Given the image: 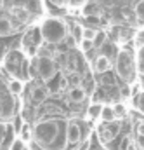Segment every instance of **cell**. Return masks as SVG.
Segmentation results:
<instances>
[{"mask_svg": "<svg viewBox=\"0 0 144 150\" xmlns=\"http://www.w3.org/2000/svg\"><path fill=\"white\" fill-rule=\"evenodd\" d=\"M33 140L45 150H63L66 147V131H61V124L56 120H45L36 124Z\"/></svg>", "mask_w": 144, "mask_h": 150, "instance_id": "6da1fadb", "label": "cell"}, {"mask_svg": "<svg viewBox=\"0 0 144 150\" xmlns=\"http://www.w3.org/2000/svg\"><path fill=\"white\" fill-rule=\"evenodd\" d=\"M40 33H42V38L49 44H61L68 35V30H66V25L61 19L52 18V19H47L42 25Z\"/></svg>", "mask_w": 144, "mask_h": 150, "instance_id": "7a4b0ae2", "label": "cell"}, {"mask_svg": "<svg viewBox=\"0 0 144 150\" xmlns=\"http://www.w3.org/2000/svg\"><path fill=\"white\" fill-rule=\"evenodd\" d=\"M136 61L132 58V54L125 49L118 51V56H116V74L120 79H123L125 82H132L134 80V75H136Z\"/></svg>", "mask_w": 144, "mask_h": 150, "instance_id": "3957f363", "label": "cell"}, {"mask_svg": "<svg viewBox=\"0 0 144 150\" xmlns=\"http://www.w3.org/2000/svg\"><path fill=\"white\" fill-rule=\"evenodd\" d=\"M36 72H38V75L43 80H50L56 75V63H54V59L49 58V56H42L36 61Z\"/></svg>", "mask_w": 144, "mask_h": 150, "instance_id": "277c9868", "label": "cell"}, {"mask_svg": "<svg viewBox=\"0 0 144 150\" xmlns=\"http://www.w3.org/2000/svg\"><path fill=\"white\" fill-rule=\"evenodd\" d=\"M80 140H82V129H80V126L75 120H70L66 124V142L70 145H76Z\"/></svg>", "mask_w": 144, "mask_h": 150, "instance_id": "5b68a950", "label": "cell"}, {"mask_svg": "<svg viewBox=\"0 0 144 150\" xmlns=\"http://www.w3.org/2000/svg\"><path fill=\"white\" fill-rule=\"evenodd\" d=\"M109 68H111V59H108L104 54H99V56H96V59H94V70H96L97 74L108 72Z\"/></svg>", "mask_w": 144, "mask_h": 150, "instance_id": "8992f818", "label": "cell"}, {"mask_svg": "<svg viewBox=\"0 0 144 150\" xmlns=\"http://www.w3.org/2000/svg\"><path fill=\"white\" fill-rule=\"evenodd\" d=\"M47 96H49L47 87L36 86V87H33V91H31V100H33L35 103H42V101H45V98H47Z\"/></svg>", "mask_w": 144, "mask_h": 150, "instance_id": "52a82bcc", "label": "cell"}, {"mask_svg": "<svg viewBox=\"0 0 144 150\" xmlns=\"http://www.w3.org/2000/svg\"><path fill=\"white\" fill-rule=\"evenodd\" d=\"M12 14H14V18H16L19 23H26V21L30 19V11H28L26 7H23V5L14 7V9H12Z\"/></svg>", "mask_w": 144, "mask_h": 150, "instance_id": "ba28073f", "label": "cell"}, {"mask_svg": "<svg viewBox=\"0 0 144 150\" xmlns=\"http://www.w3.org/2000/svg\"><path fill=\"white\" fill-rule=\"evenodd\" d=\"M14 28H16V26L12 25V21H10V19H7V18H0V37L12 35Z\"/></svg>", "mask_w": 144, "mask_h": 150, "instance_id": "9c48e42d", "label": "cell"}, {"mask_svg": "<svg viewBox=\"0 0 144 150\" xmlns=\"http://www.w3.org/2000/svg\"><path fill=\"white\" fill-rule=\"evenodd\" d=\"M85 96H87V93H85V89H82V86L80 87H70V100H71L73 103L83 101Z\"/></svg>", "mask_w": 144, "mask_h": 150, "instance_id": "30bf717a", "label": "cell"}, {"mask_svg": "<svg viewBox=\"0 0 144 150\" xmlns=\"http://www.w3.org/2000/svg\"><path fill=\"white\" fill-rule=\"evenodd\" d=\"M101 120L106 122V124L115 120V110H113V107H109V105L103 107V110H101Z\"/></svg>", "mask_w": 144, "mask_h": 150, "instance_id": "8fae6325", "label": "cell"}, {"mask_svg": "<svg viewBox=\"0 0 144 150\" xmlns=\"http://www.w3.org/2000/svg\"><path fill=\"white\" fill-rule=\"evenodd\" d=\"M136 70L144 77V47H139L137 56H136Z\"/></svg>", "mask_w": 144, "mask_h": 150, "instance_id": "7c38bea8", "label": "cell"}, {"mask_svg": "<svg viewBox=\"0 0 144 150\" xmlns=\"http://www.w3.org/2000/svg\"><path fill=\"white\" fill-rule=\"evenodd\" d=\"M31 138H33V131H31V127H30L28 124H24V126L21 127V131H19V140L24 142V143H28Z\"/></svg>", "mask_w": 144, "mask_h": 150, "instance_id": "4fadbf2b", "label": "cell"}, {"mask_svg": "<svg viewBox=\"0 0 144 150\" xmlns=\"http://www.w3.org/2000/svg\"><path fill=\"white\" fill-rule=\"evenodd\" d=\"M101 110H103V107L99 103H92L87 108V117L89 119H97V117H101Z\"/></svg>", "mask_w": 144, "mask_h": 150, "instance_id": "5bb4252c", "label": "cell"}, {"mask_svg": "<svg viewBox=\"0 0 144 150\" xmlns=\"http://www.w3.org/2000/svg\"><path fill=\"white\" fill-rule=\"evenodd\" d=\"M106 40H108V33L106 32H97L96 33V38H94V49H97V47H104V44H106Z\"/></svg>", "mask_w": 144, "mask_h": 150, "instance_id": "9a60e30c", "label": "cell"}, {"mask_svg": "<svg viewBox=\"0 0 144 150\" xmlns=\"http://www.w3.org/2000/svg\"><path fill=\"white\" fill-rule=\"evenodd\" d=\"M73 37L75 42H82L83 40V26H80V25H73L71 28V33H70Z\"/></svg>", "mask_w": 144, "mask_h": 150, "instance_id": "2e32d148", "label": "cell"}, {"mask_svg": "<svg viewBox=\"0 0 144 150\" xmlns=\"http://www.w3.org/2000/svg\"><path fill=\"white\" fill-rule=\"evenodd\" d=\"M113 110H115V119H125L127 113H129L123 103H116V105L113 107Z\"/></svg>", "mask_w": 144, "mask_h": 150, "instance_id": "e0dca14e", "label": "cell"}, {"mask_svg": "<svg viewBox=\"0 0 144 150\" xmlns=\"http://www.w3.org/2000/svg\"><path fill=\"white\" fill-rule=\"evenodd\" d=\"M7 87H9V93H10V94H19L21 89H23V84H21L19 80H10Z\"/></svg>", "mask_w": 144, "mask_h": 150, "instance_id": "ac0fdd59", "label": "cell"}, {"mask_svg": "<svg viewBox=\"0 0 144 150\" xmlns=\"http://www.w3.org/2000/svg\"><path fill=\"white\" fill-rule=\"evenodd\" d=\"M136 18H137L139 23L144 25V0H141V2L136 5Z\"/></svg>", "mask_w": 144, "mask_h": 150, "instance_id": "d6986e66", "label": "cell"}, {"mask_svg": "<svg viewBox=\"0 0 144 150\" xmlns=\"http://www.w3.org/2000/svg\"><path fill=\"white\" fill-rule=\"evenodd\" d=\"M85 14H87L89 18H96V14H99V7H97L96 4H90V5L85 7Z\"/></svg>", "mask_w": 144, "mask_h": 150, "instance_id": "ffe728a7", "label": "cell"}, {"mask_svg": "<svg viewBox=\"0 0 144 150\" xmlns=\"http://www.w3.org/2000/svg\"><path fill=\"white\" fill-rule=\"evenodd\" d=\"M68 82L71 84V87H80V82H82V77L80 74H76V72H73L70 75V79H68Z\"/></svg>", "mask_w": 144, "mask_h": 150, "instance_id": "44dd1931", "label": "cell"}, {"mask_svg": "<svg viewBox=\"0 0 144 150\" xmlns=\"http://www.w3.org/2000/svg\"><path fill=\"white\" fill-rule=\"evenodd\" d=\"M96 33H97V30H94V28H83V40H90V42H94Z\"/></svg>", "mask_w": 144, "mask_h": 150, "instance_id": "7402d4cb", "label": "cell"}, {"mask_svg": "<svg viewBox=\"0 0 144 150\" xmlns=\"http://www.w3.org/2000/svg\"><path fill=\"white\" fill-rule=\"evenodd\" d=\"M10 150H28V147H26V143H24V142H21V140L17 138V140H14V142H12Z\"/></svg>", "mask_w": 144, "mask_h": 150, "instance_id": "603a6c76", "label": "cell"}, {"mask_svg": "<svg viewBox=\"0 0 144 150\" xmlns=\"http://www.w3.org/2000/svg\"><path fill=\"white\" fill-rule=\"evenodd\" d=\"M120 96H122V100H129V98L132 96V89H130L129 86L120 87Z\"/></svg>", "mask_w": 144, "mask_h": 150, "instance_id": "cb8c5ba5", "label": "cell"}, {"mask_svg": "<svg viewBox=\"0 0 144 150\" xmlns=\"http://www.w3.org/2000/svg\"><path fill=\"white\" fill-rule=\"evenodd\" d=\"M120 150H130V136H123V138H122Z\"/></svg>", "mask_w": 144, "mask_h": 150, "instance_id": "d4e9b609", "label": "cell"}, {"mask_svg": "<svg viewBox=\"0 0 144 150\" xmlns=\"http://www.w3.org/2000/svg\"><path fill=\"white\" fill-rule=\"evenodd\" d=\"M80 44H82V49H83L85 52H89V51L94 49V42H90V40H82Z\"/></svg>", "mask_w": 144, "mask_h": 150, "instance_id": "484cf974", "label": "cell"}, {"mask_svg": "<svg viewBox=\"0 0 144 150\" xmlns=\"http://www.w3.org/2000/svg\"><path fill=\"white\" fill-rule=\"evenodd\" d=\"M136 44H137L139 47H144V30L137 32V35H136Z\"/></svg>", "mask_w": 144, "mask_h": 150, "instance_id": "4316f807", "label": "cell"}, {"mask_svg": "<svg viewBox=\"0 0 144 150\" xmlns=\"http://www.w3.org/2000/svg\"><path fill=\"white\" fill-rule=\"evenodd\" d=\"M52 5H57V7H64V5H68L70 4V0H49Z\"/></svg>", "mask_w": 144, "mask_h": 150, "instance_id": "83f0119b", "label": "cell"}, {"mask_svg": "<svg viewBox=\"0 0 144 150\" xmlns=\"http://www.w3.org/2000/svg\"><path fill=\"white\" fill-rule=\"evenodd\" d=\"M136 145H137V149L139 150H144V136H139V134H137V138H136Z\"/></svg>", "mask_w": 144, "mask_h": 150, "instance_id": "f1b7e54d", "label": "cell"}, {"mask_svg": "<svg viewBox=\"0 0 144 150\" xmlns=\"http://www.w3.org/2000/svg\"><path fill=\"white\" fill-rule=\"evenodd\" d=\"M85 2L87 0H70V5H73V7H82V5H85Z\"/></svg>", "mask_w": 144, "mask_h": 150, "instance_id": "f546056e", "label": "cell"}, {"mask_svg": "<svg viewBox=\"0 0 144 150\" xmlns=\"http://www.w3.org/2000/svg\"><path fill=\"white\" fill-rule=\"evenodd\" d=\"M68 84H70V82H68V79H64V77H63V79L59 80V89H66V87H68Z\"/></svg>", "mask_w": 144, "mask_h": 150, "instance_id": "4dcf8cb0", "label": "cell"}, {"mask_svg": "<svg viewBox=\"0 0 144 150\" xmlns=\"http://www.w3.org/2000/svg\"><path fill=\"white\" fill-rule=\"evenodd\" d=\"M130 115H132V117H134L136 120H141V119H144V113H141V112H136V110H134V112H130Z\"/></svg>", "mask_w": 144, "mask_h": 150, "instance_id": "1f68e13d", "label": "cell"}, {"mask_svg": "<svg viewBox=\"0 0 144 150\" xmlns=\"http://www.w3.org/2000/svg\"><path fill=\"white\" fill-rule=\"evenodd\" d=\"M3 140H5V127L0 124V145L3 143Z\"/></svg>", "mask_w": 144, "mask_h": 150, "instance_id": "d6a6232c", "label": "cell"}, {"mask_svg": "<svg viewBox=\"0 0 144 150\" xmlns=\"http://www.w3.org/2000/svg\"><path fill=\"white\" fill-rule=\"evenodd\" d=\"M64 40H66V44H68V45H70V47H71V45H75V44H76V42H75V40H73V37H71V35H70V33H68V35H66V38H64Z\"/></svg>", "mask_w": 144, "mask_h": 150, "instance_id": "836d02e7", "label": "cell"}, {"mask_svg": "<svg viewBox=\"0 0 144 150\" xmlns=\"http://www.w3.org/2000/svg\"><path fill=\"white\" fill-rule=\"evenodd\" d=\"M137 134H139V136H144V122H141V124L137 126Z\"/></svg>", "mask_w": 144, "mask_h": 150, "instance_id": "e575fe53", "label": "cell"}, {"mask_svg": "<svg viewBox=\"0 0 144 150\" xmlns=\"http://www.w3.org/2000/svg\"><path fill=\"white\" fill-rule=\"evenodd\" d=\"M137 105H139V108H143V110H144V93L139 96V100H137Z\"/></svg>", "mask_w": 144, "mask_h": 150, "instance_id": "d590c367", "label": "cell"}, {"mask_svg": "<svg viewBox=\"0 0 144 150\" xmlns=\"http://www.w3.org/2000/svg\"><path fill=\"white\" fill-rule=\"evenodd\" d=\"M0 80H2V77H0Z\"/></svg>", "mask_w": 144, "mask_h": 150, "instance_id": "8d00e7d4", "label": "cell"}]
</instances>
